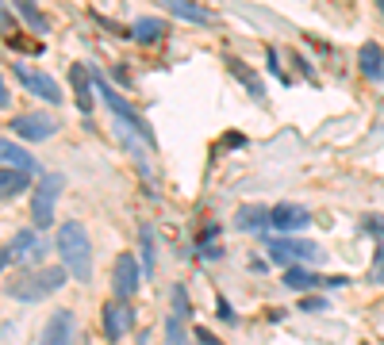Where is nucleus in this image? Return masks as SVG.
<instances>
[{
    "instance_id": "obj_1",
    "label": "nucleus",
    "mask_w": 384,
    "mask_h": 345,
    "mask_svg": "<svg viewBox=\"0 0 384 345\" xmlns=\"http://www.w3.org/2000/svg\"><path fill=\"white\" fill-rule=\"evenodd\" d=\"M66 276H69L66 265H62V269L58 265H31V269L19 272V276L8 284V296L19 299V303H35V299L54 296V292L66 284Z\"/></svg>"
},
{
    "instance_id": "obj_2",
    "label": "nucleus",
    "mask_w": 384,
    "mask_h": 345,
    "mask_svg": "<svg viewBox=\"0 0 384 345\" xmlns=\"http://www.w3.org/2000/svg\"><path fill=\"white\" fill-rule=\"evenodd\" d=\"M58 254H62V265L69 269V276L92 280V242L81 222H62L58 227Z\"/></svg>"
},
{
    "instance_id": "obj_3",
    "label": "nucleus",
    "mask_w": 384,
    "mask_h": 345,
    "mask_svg": "<svg viewBox=\"0 0 384 345\" xmlns=\"http://www.w3.org/2000/svg\"><path fill=\"white\" fill-rule=\"evenodd\" d=\"M92 89H96V92H101V96H104V104L112 107V115H116L119 123H127L134 134H142V142H146V146H154V131H150V127H146V123H142V119H139V112H134V107L127 104V100L119 96L116 89H112V85H108V77L92 73Z\"/></svg>"
},
{
    "instance_id": "obj_4",
    "label": "nucleus",
    "mask_w": 384,
    "mask_h": 345,
    "mask_svg": "<svg viewBox=\"0 0 384 345\" xmlns=\"http://www.w3.org/2000/svg\"><path fill=\"white\" fill-rule=\"evenodd\" d=\"M169 319H166V345H189V315H192V303H189V292L181 284L169 288Z\"/></svg>"
},
{
    "instance_id": "obj_5",
    "label": "nucleus",
    "mask_w": 384,
    "mask_h": 345,
    "mask_svg": "<svg viewBox=\"0 0 384 345\" xmlns=\"http://www.w3.org/2000/svg\"><path fill=\"white\" fill-rule=\"evenodd\" d=\"M12 73H16V81L24 85L27 92H35L39 100H46V104H62V89H58V81H54L51 73H42V69H35V66H24V62H16Z\"/></svg>"
},
{
    "instance_id": "obj_6",
    "label": "nucleus",
    "mask_w": 384,
    "mask_h": 345,
    "mask_svg": "<svg viewBox=\"0 0 384 345\" xmlns=\"http://www.w3.org/2000/svg\"><path fill=\"white\" fill-rule=\"evenodd\" d=\"M46 257V238L35 227L16 230V238L8 242V261L12 265H39Z\"/></svg>"
},
{
    "instance_id": "obj_7",
    "label": "nucleus",
    "mask_w": 384,
    "mask_h": 345,
    "mask_svg": "<svg viewBox=\"0 0 384 345\" xmlns=\"http://www.w3.org/2000/svg\"><path fill=\"white\" fill-rule=\"evenodd\" d=\"M269 257H273L277 265H300V261H315L319 257V246L308 238H273L269 242Z\"/></svg>"
},
{
    "instance_id": "obj_8",
    "label": "nucleus",
    "mask_w": 384,
    "mask_h": 345,
    "mask_svg": "<svg viewBox=\"0 0 384 345\" xmlns=\"http://www.w3.org/2000/svg\"><path fill=\"white\" fill-rule=\"evenodd\" d=\"M62 184H66V181H62L58 172L42 177L39 192H35V200H31V219H35V227H51V222H54V200H58Z\"/></svg>"
},
{
    "instance_id": "obj_9",
    "label": "nucleus",
    "mask_w": 384,
    "mask_h": 345,
    "mask_svg": "<svg viewBox=\"0 0 384 345\" xmlns=\"http://www.w3.org/2000/svg\"><path fill=\"white\" fill-rule=\"evenodd\" d=\"M54 131H58V123L46 112H31V115H16L12 119V134L27 139V142H42V139H51Z\"/></svg>"
},
{
    "instance_id": "obj_10",
    "label": "nucleus",
    "mask_w": 384,
    "mask_h": 345,
    "mask_svg": "<svg viewBox=\"0 0 384 345\" xmlns=\"http://www.w3.org/2000/svg\"><path fill=\"white\" fill-rule=\"evenodd\" d=\"M112 284H116V299H131L134 292H139V261H134V254H119L116 257Z\"/></svg>"
},
{
    "instance_id": "obj_11",
    "label": "nucleus",
    "mask_w": 384,
    "mask_h": 345,
    "mask_svg": "<svg viewBox=\"0 0 384 345\" xmlns=\"http://www.w3.org/2000/svg\"><path fill=\"white\" fill-rule=\"evenodd\" d=\"M101 319H104V334H108V342H119V337H123L127 330L134 326V311L127 307V299H116V303H104Z\"/></svg>"
},
{
    "instance_id": "obj_12",
    "label": "nucleus",
    "mask_w": 384,
    "mask_h": 345,
    "mask_svg": "<svg viewBox=\"0 0 384 345\" xmlns=\"http://www.w3.org/2000/svg\"><path fill=\"white\" fill-rule=\"evenodd\" d=\"M269 222H273L277 230H284V234H293V230H304L311 222V211L300 204H277L273 211H269Z\"/></svg>"
},
{
    "instance_id": "obj_13",
    "label": "nucleus",
    "mask_w": 384,
    "mask_h": 345,
    "mask_svg": "<svg viewBox=\"0 0 384 345\" xmlns=\"http://www.w3.org/2000/svg\"><path fill=\"white\" fill-rule=\"evenodd\" d=\"M42 345H73V311H54L46 319Z\"/></svg>"
},
{
    "instance_id": "obj_14",
    "label": "nucleus",
    "mask_w": 384,
    "mask_h": 345,
    "mask_svg": "<svg viewBox=\"0 0 384 345\" xmlns=\"http://www.w3.org/2000/svg\"><path fill=\"white\" fill-rule=\"evenodd\" d=\"M269 227H273L269 222V207H261V204H243L234 211V230H243V234H261Z\"/></svg>"
},
{
    "instance_id": "obj_15",
    "label": "nucleus",
    "mask_w": 384,
    "mask_h": 345,
    "mask_svg": "<svg viewBox=\"0 0 384 345\" xmlns=\"http://www.w3.org/2000/svg\"><path fill=\"white\" fill-rule=\"evenodd\" d=\"M227 69H231V77H234L238 85H243V89L250 92L254 100H258V104H265V100H269V96H265V85H261V77L254 73L250 66H246L243 57H227Z\"/></svg>"
},
{
    "instance_id": "obj_16",
    "label": "nucleus",
    "mask_w": 384,
    "mask_h": 345,
    "mask_svg": "<svg viewBox=\"0 0 384 345\" xmlns=\"http://www.w3.org/2000/svg\"><path fill=\"white\" fill-rule=\"evenodd\" d=\"M158 8H166L169 16L184 19V24H211V12L200 8V4H192V0H154Z\"/></svg>"
},
{
    "instance_id": "obj_17",
    "label": "nucleus",
    "mask_w": 384,
    "mask_h": 345,
    "mask_svg": "<svg viewBox=\"0 0 384 345\" xmlns=\"http://www.w3.org/2000/svg\"><path fill=\"white\" fill-rule=\"evenodd\" d=\"M0 165H12V169H24V172H39V161L12 139H0Z\"/></svg>"
},
{
    "instance_id": "obj_18",
    "label": "nucleus",
    "mask_w": 384,
    "mask_h": 345,
    "mask_svg": "<svg viewBox=\"0 0 384 345\" xmlns=\"http://www.w3.org/2000/svg\"><path fill=\"white\" fill-rule=\"evenodd\" d=\"M27 184H31V172L12 169V165H0V200H16V196H24Z\"/></svg>"
},
{
    "instance_id": "obj_19",
    "label": "nucleus",
    "mask_w": 384,
    "mask_h": 345,
    "mask_svg": "<svg viewBox=\"0 0 384 345\" xmlns=\"http://www.w3.org/2000/svg\"><path fill=\"white\" fill-rule=\"evenodd\" d=\"M69 85H73L77 107H81V112H92V69L73 62V66H69Z\"/></svg>"
},
{
    "instance_id": "obj_20",
    "label": "nucleus",
    "mask_w": 384,
    "mask_h": 345,
    "mask_svg": "<svg viewBox=\"0 0 384 345\" xmlns=\"http://www.w3.org/2000/svg\"><path fill=\"white\" fill-rule=\"evenodd\" d=\"M358 66H361V73H365L369 81H381V77H384V50H381V42H365V46L358 50Z\"/></svg>"
},
{
    "instance_id": "obj_21",
    "label": "nucleus",
    "mask_w": 384,
    "mask_h": 345,
    "mask_svg": "<svg viewBox=\"0 0 384 345\" xmlns=\"http://www.w3.org/2000/svg\"><path fill=\"white\" fill-rule=\"evenodd\" d=\"M131 35H134L139 42H146V46H150V42H162V39H166V19L146 16V19H139V24L131 27Z\"/></svg>"
},
{
    "instance_id": "obj_22",
    "label": "nucleus",
    "mask_w": 384,
    "mask_h": 345,
    "mask_svg": "<svg viewBox=\"0 0 384 345\" xmlns=\"http://www.w3.org/2000/svg\"><path fill=\"white\" fill-rule=\"evenodd\" d=\"M12 4H16V16L24 19L35 35H46V16L39 12V4H35V0H12Z\"/></svg>"
},
{
    "instance_id": "obj_23",
    "label": "nucleus",
    "mask_w": 384,
    "mask_h": 345,
    "mask_svg": "<svg viewBox=\"0 0 384 345\" xmlns=\"http://www.w3.org/2000/svg\"><path fill=\"white\" fill-rule=\"evenodd\" d=\"M284 288H323V280H319L315 272L300 269V265H288V269H284Z\"/></svg>"
},
{
    "instance_id": "obj_24",
    "label": "nucleus",
    "mask_w": 384,
    "mask_h": 345,
    "mask_svg": "<svg viewBox=\"0 0 384 345\" xmlns=\"http://www.w3.org/2000/svg\"><path fill=\"white\" fill-rule=\"evenodd\" d=\"M139 238H142V276H154V269H158V257H154V230L139 227Z\"/></svg>"
},
{
    "instance_id": "obj_25",
    "label": "nucleus",
    "mask_w": 384,
    "mask_h": 345,
    "mask_svg": "<svg viewBox=\"0 0 384 345\" xmlns=\"http://www.w3.org/2000/svg\"><path fill=\"white\" fill-rule=\"evenodd\" d=\"M196 254H200L204 261H219V257H223V249L211 246V242H200V246H196Z\"/></svg>"
},
{
    "instance_id": "obj_26",
    "label": "nucleus",
    "mask_w": 384,
    "mask_h": 345,
    "mask_svg": "<svg viewBox=\"0 0 384 345\" xmlns=\"http://www.w3.org/2000/svg\"><path fill=\"white\" fill-rule=\"evenodd\" d=\"M365 230L373 234V238H384V219L381 215H365Z\"/></svg>"
},
{
    "instance_id": "obj_27",
    "label": "nucleus",
    "mask_w": 384,
    "mask_h": 345,
    "mask_svg": "<svg viewBox=\"0 0 384 345\" xmlns=\"http://www.w3.org/2000/svg\"><path fill=\"white\" fill-rule=\"evenodd\" d=\"M300 311H326V299H319V296H308L300 303Z\"/></svg>"
},
{
    "instance_id": "obj_28",
    "label": "nucleus",
    "mask_w": 384,
    "mask_h": 345,
    "mask_svg": "<svg viewBox=\"0 0 384 345\" xmlns=\"http://www.w3.org/2000/svg\"><path fill=\"white\" fill-rule=\"evenodd\" d=\"M269 73H277V81L288 85V73H281V62H277V50H269Z\"/></svg>"
},
{
    "instance_id": "obj_29",
    "label": "nucleus",
    "mask_w": 384,
    "mask_h": 345,
    "mask_svg": "<svg viewBox=\"0 0 384 345\" xmlns=\"http://www.w3.org/2000/svg\"><path fill=\"white\" fill-rule=\"evenodd\" d=\"M196 345H223V342H219V337L216 334H211V330H196Z\"/></svg>"
},
{
    "instance_id": "obj_30",
    "label": "nucleus",
    "mask_w": 384,
    "mask_h": 345,
    "mask_svg": "<svg viewBox=\"0 0 384 345\" xmlns=\"http://www.w3.org/2000/svg\"><path fill=\"white\" fill-rule=\"evenodd\" d=\"M373 276H376V280H384V246L373 254Z\"/></svg>"
},
{
    "instance_id": "obj_31",
    "label": "nucleus",
    "mask_w": 384,
    "mask_h": 345,
    "mask_svg": "<svg viewBox=\"0 0 384 345\" xmlns=\"http://www.w3.org/2000/svg\"><path fill=\"white\" fill-rule=\"evenodd\" d=\"M219 319H223V322H234V311H231V303H227L223 296H219Z\"/></svg>"
},
{
    "instance_id": "obj_32",
    "label": "nucleus",
    "mask_w": 384,
    "mask_h": 345,
    "mask_svg": "<svg viewBox=\"0 0 384 345\" xmlns=\"http://www.w3.org/2000/svg\"><path fill=\"white\" fill-rule=\"evenodd\" d=\"M12 96H8V85H4V77H0V107H8Z\"/></svg>"
},
{
    "instance_id": "obj_33",
    "label": "nucleus",
    "mask_w": 384,
    "mask_h": 345,
    "mask_svg": "<svg viewBox=\"0 0 384 345\" xmlns=\"http://www.w3.org/2000/svg\"><path fill=\"white\" fill-rule=\"evenodd\" d=\"M216 234H219V227H204V230H200V242H211Z\"/></svg>"
},
{
    "instance_id": "obj_34",
    "label": "nucleus",
    "mask_w": 384,
    "mask_h": 345,
    "mask_svg": "<svg viewBox=\"0 0 384 345\" xmlns=\"http://www.w3.org/2000/svg\"><path fill=\"white\" fill-rule=\"evenodd\" d=\"M8 269V249H0V272Z\"/></svg>"
},
{
    "instance_id": "obj_35",
    "label": "nucleus",
    "mask_w": 384,
    "mask_h": 345,
    "mask_svg": "<svg viewBox=\"0 0 384 345\" xmlns=\"http://www.w3.org/2000/svg\"><path fill=\"white\" fill-rule=\"evenodd\" d=\"M0 24H8V12H4V0H0Z\"/></svg>"
},
{
    "instance_id": "obj_36",
    "label": "nucleus",
    "mask_w": 384,
    "mask_h": 345,
    "mask_svg": "<svg viewBox=\"0 0 384 345\" xmlns=\"http://www.w3.org/2000/svg\"><path fill=\"white\" fill-rule=\"evenodd\" d=\"M376 8H381V16H384V0H376Z\"/></svg>"
}]
</instances>
